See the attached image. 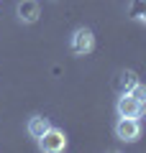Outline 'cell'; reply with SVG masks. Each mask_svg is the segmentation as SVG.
Wrapping results in <instances>:
<instances>
[{
    "mask_svg": "<svg viewBox=\"0 0 146 153\" xmlns=\"http://www.w3.org/2000/svg\"><path fill=\"white\" fill-rule=\"evenodd\" d=\"M69 51L75 56H87L95 51V33L90 28H75L69 36Z\"/></svg>",
    "mask_w": 146,
    "mask_h": 153,
    "instance_id": "obj_1",
    "label": "cell"
},
{
    "mask_svg": "<svg viewBox=\"0 0 146 153\" xmlns=\"http://www.w3.org/2000/svg\"><path fill=\"white\" fill-rule=\"evenodd\" d=\"M36 143H38V151H44V153H62V151H67V143L69 140H67L64 130L49 125V130L44 133Z\"/></svg>",
    "mask_w": 146,
    "mask_h": 153,
    "instance_id": "obj_2",
    "label": "cell"
},
{
    "mask_svg": "<svg viewBox=\"0 0 146 153\" xmlns=\"http://www.w3.org/2000/svg\"><path fill=\"white\" fill-rule=\"evenodd\" d=\"M115 138L123 143H136L141 138V120L138 117H120L115 123Z\"/></svg>",
    "mask_w": 146,
    "mask_h": 153,
    "instance_id": "obj_3",
    "label": "cell"
},
{
    "mask_svg": "<svg viewBox=\"0 0 146 153\" xmlns=\"http://www.w3.org/2000/svg\"><path fill=\"white\" fill-rule=\"evenodd\" d=\"M115 112H118V117H138L144 115V102H138L136 97H131L128 92H123L118 97V102H115Z\"/></svg>",
    "mask_w": 146,
    "mask_h": 153,
    "instance_id": "obj_4",
    "label": "cell"
},
{
    "mask_svg": "<svg viewBox=\"0 0 146 153\" xmlns=\"http://www.w3.org/2000/svg\"><path fill=\"white\" fill-rule=\"evenodd\" d=\"M16 16H18V21H21L23 26H31V23H36L38 16H41V5H38L36 0H18Z\"/></svg>",
    "mask_w": 146,
    "mask_h": 153,
    "instance_id": "obj_5",
    "label": "cell"
},
{
    "mask_svg": "<svg viewBox=\"0 0 146 153\" xmlns=\"http://www.w3.org/2000/svg\"><path fill=\"white\" fill-rule=\"evenodd\" d=\"M49 125H51V123H49V117H44V115H33L31 120H28L26 130H28V135H31L33 140H38V138L49 130Z\"/></svg>",
    "mask_w": 146,
    "mask_h": 153,
    "instance_id": "obj_6",
    "label": "cell"
},
{
    "mask_svg": "<svg viewBox=\"0 0 146 153\" xmlns=\"http://www.w3.org/2000/svg\"><path fill=\"white\" fill-rule=\"evenodd\" d=\"M136 84H138V76H136V71H123V74H120V79H118L120 92H131Z\"/></svg>",
    "mask_w": 146,
    "mask_h": 153,
    "instance_id": "obj_7",
    "label": "cell"
},
{
    "mask_svg": "<svg viewBox=\"0 0 146 153\" xmlns=\"http://www.w3.org/2000/svg\"><path fill=\"white\" fill-rule=\"evenodd\" d=\"M128 94H131V97H136V100H138V102H146V87H144V84H141V82L136 84V87L131 89Z\"/></svg>",
    "mask_w": 146,
    "mask_h": 153,
    "instance_id": "obj_8",
    "label": "cell"
},
{
    "mask_svg": "<svg viewBox=\"0 0 146 153\" xmlns=\"http://www.w3.org/2000/svg\"><path fill=\"white\" fill-rule=\"evenodd\" d=\"M51 3H59V0H51Z\"/></svg>",
    "mask_w": 146,
    "mask_h": 153,
    "instance_id": "obj_9",
    "label": "cell"
}]
</instances>
